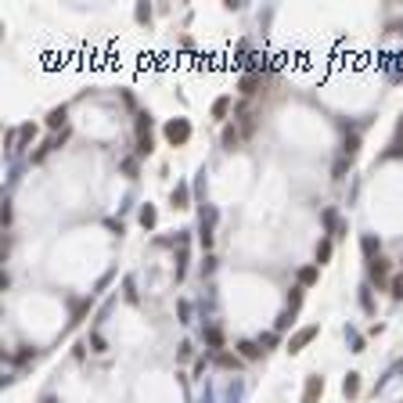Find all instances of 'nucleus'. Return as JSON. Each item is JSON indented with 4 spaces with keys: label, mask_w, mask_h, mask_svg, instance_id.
Here are the masks:
<instances>
[{
    "label": "nucleus",
    "mask_w": 403,
    "mask_h": 403,
    "mask_svg": "<svg viewBox=\"0 0 403 403\" xmlns=\"http://www.w3.org/2000/svg\"><path fill=\"white\" fill-rule=\"evenodd\" d=\"M166 137H170V144H184L191 137V123L187 119H173V123L166 126Z\"/></svg>",
    "instance_id": "nucleus-1"
},
{
    "label": "nucleus",
    "mask_w": 403,
    "mask_h": 403,
    "mask_svg": "<svg viewBox=\"0 0 403 403\" xmlns=\"http://www.w3.org/2000/svg\"><path fill=\"white\" fill-rule=\"evenodd\" d=\"M137 151L141 155L151 151V119L148 115H141V123H137Z\"/></svg>",
    "instance_id": "nucleus-2"
},
{
    "label": "nucleus",
    "mask_w": 403,
    "mask_h": 403,
    "mask_svg": "<svg viewBox=\"0 0 403 403\" xmlns=\"http://www.w3.org/2000/svg\"><path fill=\"white\" fill-rule=\"evenodd\" d=\"M324 392V378H317V375H310V382H306V392H303V403H317V396Z\"/></svg>",
    "instance_id": "nucleus-3"
},
{
    "label": "nucleus",
    "mask_w": 403,
    "mask_h": 403,
    "mask_svg": "<svg viewBox=\"0 0 403 403\" xmlns=\"http://www.w3.org/2000/svg\"><path fill=\"white\" fill-rule=\"evenodd\" d=\"M317 331H320L317 324H313V328H303V331H299V335H295V339L288 342V349H292V353H299V349H303V346H306V342H310V339H313Z\"/></svg>",
    "instance_id": "nucleus-4"
},
{
    "label": "nucleus",
    "mask_w": 403,
    "mask_h": 403,
    "mask_svg": "<svg viewBox=\"0 0 403 403\" xmlns=\"http://www.w3.org/2000/svg\"><path fill=\"white\" fill-rule=\"evenodd\" d=\"M385 277H389V263L385 259H371V281H378V285H385Z\"/></svg>",
    "instance_id": "nucleus-5"
},
{
    "label": "nucleus",
    "mask_w": 403,
    "mask_h": 403,
    "mask_svg": "<svg viewBox=\"0 0 403 403\" xmlns=\"http://www.w3.org/2000/svg\"><path fill=\"white\" fill-rule=\"evenodd\" d=\"M342 392H346V396H349V399H353V396H356V392H360V375H349V378H346V382H342Z\"/></svg>",
    "instance_id": "nucleus-6"
},
{
    "label": "nucleus",
    "mask_w": 403,
    "mask_h": 403,
    "mask_svg": "<svg viewBox=\"0 0 403 403\" xmlns=\"http://www.w3.org/2000/svg\"><path fill=\"white\" fill-rule=\"evenodd\" d=\"M227 108H230V97H220V101L213 105V115H216V119H223V115H227Z\"/></svg>",
    "instance_id": "nucleus-7"
},
{
    "label": "nucleus",
    "mask_w": 403,
    "mask_h": 403,
    "mask_svg": "<svg viewBox=\"0 0 403 403\" xmlns=\"http://www.w3.org/2000/svg\"><path fill=\"white\" fill-rule=\"evenodd\" d=\"M61 123H65V108H54L47 115V126H61Z\"/></svg>",
    "instance_id": "nucleus-8"
},
{
    "label": "nucleus",
    "mask_w": 403,
    "mask_h": 403,
    "mask_svg": "<svg viewBox=\"0 0 403 403\" xmlns=\"http://www.w3.org/2000/svg\"><path fill=\"white\" fill-rule=\"evenodd\" d=\"M238 349H241V353H245L249 360H256V356H259V346H256V342H241Z\"/></svg>",
    "instance_id": "nucleus-9"
},
{
    "label": "nucleus",
    "mask_w": 403,
    "mask_h": 403,
    "mask_svg": "<svg viewBox=\"0 0 403 403\" xmlns=\"http://www.w3.org/2000/svg\"><path fill=\"white\" fill-rule=\"evenodd\" d=\"M299 281H303V285H313V281H317V266H306V270L299 274Z\"/></svg>",
    "instance_id": "nucleus-10"
},
{
    "label": "nucleus",
    "mask_w": 403,
    "mask_h": 403,
    "mask_svg": "<svg viewBox=\"0 0 403 403\" xmlns=\"http://www.w3.org/2000/svg\"><path fill=\"white\" fill-rule=\"evenodd\" d=\"M364 252H367V256H375V252H378V241H375V238H371V234H367V238H364Z\"/></svg>",
    "instance_id": "nucleus-11"
},
{
    "label": "nucleus",
    "mask_w": 403,
    "mask_h": 403,
    "mask_svg": "<svg viewBox=\"0 0 403 403\" xmlns=\"http://www.w3.org/2000/svg\"><path fill=\"white\" fill-rule=\"evenodd\" d=\"M392 295H396V299H403V274H399V277H392Z\"/></svg>",
    "instance_id": "nucleus-12"
},
{
    "label": "nucleus",
    "mask_w": 403,
    "mask_h": 403,
    "mask_svg": "<svg viewBox=\"0 0 403 403\" xmlns=\"http://www.w3.org/2000/svg\"><path fill=\"white\" fill-rule=\"evenodd\" d=\"M328 256H331V241H324V245H320V249H317V259H320V263H324Z\"/></svg>",
    "instance_id": "nucleus-13"
},
{
    "label": "nucleus",
    "mask_w": 403,
    "mask_h": 403,
    "mask_svg": "<svg viewBox=\"0 0 403 403\" xmlns=\"http://www.w3.org/2000/svg\"><path fill=\"white\" fill-rule=\"evenodd\" d=\"M223 144H227V148H234V144H238V133H234V130H230V126H227V130H223Z\"/></svg>",
    "instance_id": "nucleus-14"
},
{
    "label": "nucleus",
    "mask_w": 403,
    "mask_h": 403,
    "mask_svg": "<svg viewBox=\"0 0 403 403\" xmlns=\"http://www.w3.org/2000/svg\"><path fill=\"white\" fill-rule=\"evenodd\" d=\"M206 339H209V346H220V342H223V335H220L216 328H209V331H206Z\"/></svg>",
    "instance_id": "nucleus-15"
},
{
    "label": "nucleus",
    "mask_w": 403,
    "mask_h": 403,
    "mask_svg": "<svg viewBox=\"0 0 403 403\" xmlns=\"http://www.w3.org/2000/svg\"><path fill=\"white\" fill-rule=\"evenodd\" d=\"M141 223L151 227V223H155V209H144V213H141Z\"/></svg>",
    "instance_id": "nucleus-16"
},
{
    "label": "nucleus",
    "mask_w": 403,
    "mask_h": 403,
    "mask_svg": "<svg viewBox=\"0 0 403 403\" xmlns=\"http://www.w3.org/2000/svg\"><path fill=\"white\" fill-rule=\"evenodd\" d=\"M220 364H223V367H238V356H227V353H223V356H220Z\"/></svg>",
    "instance_id": "nucleus-17"
}]
</instances>
